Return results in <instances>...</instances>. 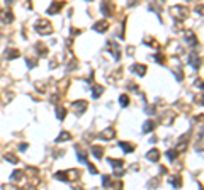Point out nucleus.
Returning <instances> with one entry per match:
<instances>
[{
  "label": "nucleus",
  "instance_id": "obj_1",
  "mask_svg": "<svg viewBox=\"0 0 204 190\" xmlns=\"http://www.w3.org/2000/svg\"><path fill=\"white\" fill-rule=\"evenodd\" d=\"M54 178L61 182H70V180H78L80 178V171L78 170H67V171H58L54 173Z\"/></svg>",
  "mask_w": 204,
  "mask_h": 190
},
{
  "label": "nucleus",
  "instance_id": "obj_2",
  "mask_svg": "<svg viewBox=\"0 0 204 190\" xmlns=\"http://www.w3.org/2000/svg\"><path fill=\"white\" fill-rule=\"evenodd\" d=\"M34 29L38 34H51L53 32V26H51V22H48V19H39L38 22L34 24Z\"/></svg>",
  "mask_w": 204,
  "mask_h": 190
},
{
  "label": "nucleus",
  "instance_id": "obj_3",
  "mask_svg": "<svg viewBox=\"0 0 204 190\" xmlns=\"http://www.w3.org/2000/svg\"><path fill=\"white\" fill-rule=\"evenodd\" d=\"M87 107H89V104H87V100H75L73 104H72V109H73V112L76 114V116H83L87 110Z\"/></svg>",
  "mask_w": 204,
  "mask_h": 190
},
{
  "label": "nucleus",
  "instance_id": "obj_4",
  "mask_svg": "<svg viewBox=\"0 0 204 190\" xmlns=\"http://www.w3.org/2000/svg\"><path fill=\"white\" fill-rule=\"evenodd\" d=\"M170 14H174V17H175V19L184 20L185 17L189 15V10L185 9L184 5H175V7H172V9H170Z\"/></svg>",
  "mask_w": 204,
  "mask_h": 190
},
{
  "label": "nucleus",
  "instance_id": "obj_5",
  "mask_svg": "<svg viewBox=\"0 0 204 190\" xmlns=\"http://www.w3.org/2000/svg\"><path fill=\"white\" fill-rule=\"evenodd\" d=\"M105 49H107V51H111L112 56H114L116 60L121 58V48H119V44H116V42H112V41H107V44H105Z\"/></svg>",
  "mask_w": 204,
  "mask_h": 190
},
{
  "label": "nucleus",
  "instance_id": "obj_6",
  "mask_svg": "<svg viewBox=\"0 0 204 190\" xmlns=\"http://www.w3.org/2000/svg\"><path fill=\"white\" fill-rule=\"evenodd\" d=\"M133 73H136L138 77H145L146 75V64H143V63H134V64H131V68H129Z\"/></svg>",
  "mask_w": 204,
  "mask_h": 190
},
{
  "label": "nucleus",
  "instance_id": "obj_7",
  "mask_svg": "<svg viewBox=\"0 0 204 190\" xmlns=\"http://www.w3.org/2000/svg\"><path fill=\"white\" fill-rule=\"evenodd\" d=\"M0 20H2L3 24H12V22H14V14H12V10H9V9L0 10Z\"/></svg>",
  "mask_w": 204,
  "mask_h": 190
},
{
  "label": "nucleus",
  "instance_id": "obj_8",
  "mask_svg": "<svg viewBox=\"0 0 204 190\" xmlns=\"http://www.w3.org/2000/svg\"><path fill=\"white\" fill-rule=\"evenodd\" d=\"M99 138L100 139H104V141H111V139H114L116 138V129L114 127H107V129H104V131L99 134Z\"/></svg>",
  "mask_w": 204,
  "mask_h": 190
},
{
  "label": "nucleus",
  "instance_id": "obj_9",
  "mask_svg": "<svg viewBox=\"0 0 204 190\" xmlns=\"http://www.w3.org/2000/svg\"><path fill=\"white\" fill-rule=\"evenodd\" d=\"M187 60H189V63H191V66L194 68V70H199V68H201V58H199L197 53H191Z\"/></svg>",
  "mask_w": 204,
  "mask_h": 190
},
{
  "label": "nucleus",
  "instance_id": "obj_10",
  "mask_svg": "<svg viewBox=\"0 0 204 190\" xmlns=\"http://www.w3.org/2000/svg\"><path fill=\"white\" fill-rule=\"evenodd\" d=\"M63 5H65L63 2H53V3L48 7V10H46V12H48V15H54V14H58L61 9H63Z\"/></svg>",
  "mask_w": 204,
  "mask_h": 190
},
{
  "label": "nucleus",
  "instance_id": "obj_11",
  "mask_svg": "<svg viewBox=\"0 0 204 190\" xmlns=\"http://www.w3.org/2000/svg\"><path fill=\"white\" fill-rule=\"evenodd\" d=\"M184 38H185V41L189 42L191 46H197V36L194 34V31H185L184 32Z\"/></svg>",
  "mask_w": 204,
  "mask_h": 190
},
{
  "label": "nucleus",
  "instance_id": "obj_12",
  "mask_svg": "<svg viewBox=\"0 0 204 190\" xmlns=\"http://www.w3.org/2000/svg\"><path fill=\"white\" fill-rule=\"evenodd\" d=\"M107 29H109V22L107 20H99V22L94 24V31H97V32H105Z\"/></svg>",
  "mask_w": 204,
  "mask_h": 190
},
{
  "label": "nucleus",
  "instance_id": "obj_13",
  "mask_svg": "<svg viewBox=\"0 0 204 190\" xmlns=\"http://www.w3.org/2000/svg\"><path fill=\"white\" fill-rule=\"evenodd\" d=\"M17 56H21L19 49H16V48H7L5 49V58L7 60H16Z\"/></svg>",
  "mask_w": 204,
  "mask_h": 190
},
{
  "label": "nucleus",
  "instance_id": "obj_14",
  "mask_svg": "<svg viewBox=\"0 0 204 190\" xmlns=\"http://www.w3.org/2000/svg\"><path fill=\"white\" fill-rule=\"evenodd\" d=\"M146 160H150V161H153V163H156V161L160 160V151L158 149H150V151L146 153Z\"/></svg>",
  "mask_w": 204,
  "mask_h": 190
},
{
  "label": "nucleus",
  "instance_id": "obj_15",
  "mask_svg": "<svg viewBox=\"0 0 204 190\" xmlns=\"http://www.w3.org/2000/svg\"><path fill=\"white\" fill-rule=\"evenodd\" d=\"M155 127H156V122H155V121H151V119H148L146 122H143V127H141V131L146 134V132H151Z\"/></svg>",
  "mask_w": 204,
  "mask_h": 190
},
{
  "label": "nucleus",
  "instance_id": "obj_16",
  "mask_svg": "<svg viewBox=\"0 0 204 190\" xmlns=\"http://www.w3.org/2000/svg\"><path fill=\"white\" fill-rule=\"evenodd\" d=\"M169 183L172 185L174 188H180L182 187V178L178 177V175H174V177L169 178Z\"/></svg>",
  "mask_w": 204,
  "mask_h": 190
},
{
  "label": "nucleus",
  "instance_id": "obj_17",
  "mask_svg": "<svg viewBox=\"0 0 204 190\" xmlns=\"http://www.w3.org/2000/svg\"><path fill=\"white\" fill-rule=\"evenodd\" d=\"M104 92V87L102 85H97V83H92V97L94 99H99Z\"/></svg>",
  "mask_w": 204,
  "mask_h": 190
},
{
  "label": "nucleus",
  "instance_id": "obj_18",
  "mask_svg": "<svg viewBox=\"0 0 204 190\" xmlns=\"http://www.w3.org/2000/svg\"><path fill=\"white\" fill-rule=\"evenodd\" d=\"M92 155L95 156L97 160H102V156H104V148H102V146H92Z\"/></svg>",
  "mask_w": 204,
  "mask_h": 190
},
{
  "label": "nucleus",
  "instance_id": "obj_19",
  "mask_svg": "<svg viewBox=\"0 0 204 190\" xmlns=\"http://www.w3.org/2000/svg\"><path fill=\"white\" fill-rule=\"evenodd\" d=\"M76 158H78V161H82L83 165H87L89 163V160H87V155H85V151H82V149L78 148V146H76Z\"/></svg>",
  "mask_w": 204,
  "mask_h": 190
},
{
  "label": "nucleus",
  "instance_id": "obj_20",
  "mask_svg": "<svg viewBox=\"0 0 204 190\" xmlns=\"http://www.w3.org/2000/svg\"><path fill=\"white\" fill-rule=\"evenodd\" d=\"M107 161L112 165V168H114V170H123V165H124V161H123V160H114V158H109Z\"/></svg>",
  "mask_w": 204,
  "mask_h": 190
},
{
  "label": "nucleus",
  "instance_id": "obj_21",
  "mask_svg": "<svg viewBox=\"0 0 204 190\" xmlns=\"http://www.w3.org/2000/svg\"><path fill=\"white\" fill-rule=\"evenodd\" d=\"M119 148L124 149V153H133L134 151V144H131V143H124V141L119 143Z\"/></svg>",
  "mask_w": 204,
  "mask_h": 190
},
{
  "label": "nucleus",
  "instance_id": "obj_22",
  "mask_svg": "<svg viewBox=\"0 0 204 190\" xmlns=\"http://www.w3.org/2000/svg\"><path fill=\"white\" fill-rule=\"evenodd\" d=\"M24 177H26V175H24V171H21V170H16V171H12V175H10V178H12V182H21Z\"/></svg>",
  "mask_w": 204,
  "mask_h": 190
},
{
  "label": "nucleus",
  "instance_id": "obj_23",
  "mask_svg": "<svg viewBox=\"0 0 204 190\" xmlns=\"http://www.w3.org/2000/svg\"><path fill=\"white\" fill-rule=\"evenodd\" d=\"M36 51L39 53V56H48V48H46L43 42H38V44H36Z\"/></svg>",
  "mask_w": 204,
  "mask_h": 190
},
{
  "label": "nucleus",
  "instance_id": "obj_24",
  "mask_svg": "<svg viewBox=\"0 0 204 190\" xmlns=\"http://www.w3.org/2000/svg\"><path fill=\"white\" fill-rule=\"evenodd\" d=\"M72 139V134L68 131H63V132H60V136L56 138V143H61V141H70Z\"/></svg>",
  "mask_w": 204,
  "mask_h": 190
},
{
  "label": "nucleus",
  "instance_id": "obj_25",
  "mask_svg": "<svg viewBox=\"0 0 204 190\" xmlns=\"http://www.w3.org/2000/svg\"><path fill=\"white\" fill-rule=\"evenodd\" d=\"M3 158H5V161H9V163H12V165H17V163H19V158H17L14 153H5V156H3Z\"/></svg>",
  "mask_w": 204,
  "mask_h": 190
},
{
  "label": "nucleus",
  "instance_id": "obj_26",
  "mask_svg": "<svg viewBox=\"0 0 204 190\" xmlns=\"http://www.w3.org/2000/svg\"><path fill=\"white\" fill-rule=\"evenodd\" d=\"M111 3L109 2H102V5H100V10L104 12V15H111Z\"/></svg>",
  "mask_w": 204,
  "mask_h": 190
},
{
  "label": "nucleus",
  "instance_id": "obj_27",
  "mask_svg": "<svg viewBox=\"0 0 204 190\" xmlns=\"http://www.w3.org/2000/svg\"><path fill=\"white\" fill-rule=\"evenodd\" d=\"M56 117L60 121H63L65 117H67V109H65V107H56Z\"/></svg>",
  "mask_w": 204,
  "mask_h": 190
},
{
  "label": "nucleus",
  "instance_id": "obj_28",
  "mask_svg": "<svg viewBox=\"0 0 204 190\" xmlns=\"http://www.w3.org/2000/svg\"><path fill=\"white\" fill-rule=\"evenodd\" d=\"M145 44H148V46H151V48H156L158 49L160 48V44H158V41H156L155 38H146L145 39Z\"/></svg>",
  "mask_w": 204,
  "mask_h": 190
},
{
  "label": "nucleus",
  "instance_id": "obj_29",
  "mask_svg": "<svg viewBox=\"0 0 204 190\" xmlns=\"http://www.w3.org/2000/svg\"><path fill=\"white\" fill-rule=\"evenodd\" d=\"M153 60H155L158 64H165L167 63V58H165V55H162V53H156L155 56H153Z\"/></svg>",
  "mask_w": 204,
  "mask_h": 190
},
{
  "label": "nucleus",
  "instance_id": "obj_30",
  "mask_svg": "<svg viewBox=\"0 0 204 190\" xmlns=\"http://www.w3.org/2000/svg\"><path fill=\"white\" fill-rule=\"evenodd\" d=\"M165 156H167V158H169L170 161H175L177 156H178V153L175 151V149H169V151L165 153Z\"/></svg>",
  "mask_w": 204,
  "mask_h": 190
},
{
  "label": "nucleus",
  "instance_id": "obj_31",
  "mask_svg": "<svg viewBox=\"0 0 204 190\" xmlns=\"http://www.w3.org/2000/svg\"><path fill=\"white\" fill-rule=\"evenodd\" d=\"M119 104H121V107H128L129 105V95L123 94L121 97H119Z\"/></svg>",
  "mask_w": 204,
  "mask_h": 190
},
{
  "label": "nucleus",
  "instance_id": "obj_32",
  "mask_svg": "<svg viewBox=\"0 0 204 190\" xmlns=\"http://www.w3.org/2000/svg\"><path fill=\"white\" fill-rule=\"evenodd\" d=\"M112 185V180H111V177H107V175H104V177H102V187H111Z\"/></svg>",
  "mask_w": 204,
  "mask_h": 190
},
{
  "label": "nucleus",
  "instance_id": "obj_33",
  "mask_svg": "<svg viewBox=\"0 0 204 190\" xmlns=\"http://www.w3.org/2000/svg\"><path fill=\"white\" fill-rule=\"evenodd\" d=\"M26 173H27V175H31V177L34 178L36 175L39 173V171H38V168H34V166H27V170H26ZM26 173H24V175H26Z\"/></svg>",
  "mask_w": 204,
  "mask_h": 190
},
{
  "label": "nucleus",
  "instance_id": "obj_34",
  "mask_svg": "<svg viewBox=\"0 0 204 190\" xmlns=\"http://www.w3.org/2000/svg\"><path fill=\"white\" fill-rule=\"evenodd\" d=\"M26 63H27V68H29V70H32V68L38 64V61H36V60H31V58H26Z\"/></svg>",
  "mask_w": 204,
  "mask_h": 190
},
{
  "label": "nucleus",
  "instance_id": "obj_35",
  "mask_svg": "<svg viewBox=\"0 0 204 190\" xmlns=\"http://www.w3.org/2000/svg\"><path fill=\"white\" fill-rule=\"evenodd\" d=\"M87 168H89V171H90V173H92V175H97V173H99V170H97V168L94 166V165L90 163V161H89V163H87Z\"/></svg>",
  "mask_w": 204,
  "mask_h": 190
},
{
  "label": "nucleus",
  "instance_id": "obj_36",
  "mask_svg": "<svg viewBox=\"0 0 204 190\" xmlns=\"http://www.w3.org/2000/svg\"><path fill=\"white\" fill-rule=\"evenodd\" d=\"M172 73L177 77V80H178V82H180V80H184V75H182L180 71H178V68H174V70H172Z\"/></svg>",
  "mask_w": 204,
  "mask_h": 190
},
{
  "label": "nucleus",
  "instance_id": "obj_37",
  "mask_svg": "<svg viewBox=\"0 0 204 190\" xmlns=\"http://www.w3.org/2000/svg\"><path fill=\"white\" fill-rule=\"evenodd\" d=\"M2 190H19V188H17L16 185H10V183L7 185V183H5V185H3V187H2Z\"/></svg>",
  "mask_w": 204,
  "mask_h": 190
},
{
  "label": "nucleus",
  "instance_id": "obj_38",
  "mask_svg": "<svg viewBox=\"0 0 204 190\" xmlns=\"http://www.w3.org/2000/svg\"><path fill=\"white\" fill-rule=\"evenodd\" d=\"M128 88H129V90H133V92H136V90H138V85H134V82H129Z\"/></svg>",
  "mask_w": 204,
  "mask_h": 190
},
{
  "label": "nucleus",
  "instance_id": "obj_39",
  "mask_svg": "<svg viewBox=\"0 0 204 190\" xmlns=\"http://www.w3.org/2000/svg\"><path fill=\"white\" fill-rule=\"evenodd\" d=\"M27 148H29V144H27V143H22V144H19V149H21V151H26Z\"/></svg>",
  "mask_w": 204,
  "mask_h": 190
},
{
  "label": "nucleus",
  "instance_id": "obj_40",
  "mask_svg": "<svg viewBox=\"0 0 204 190\" xmlns=\"http://www.w3.org/2000/svg\"><path fill=\"white\" fill-rule=\"evenodd\" d=\"M80 32H82V31H80V29H72V36H78Z\"/></svg>",
  "mask_w": 204,
  "mask_h": 190
}]
</instances>
